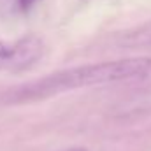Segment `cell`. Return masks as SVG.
Wrapping results in <instances>:
<instances>
[{
    "label": "cell",
    "mask_w": 151,
    "mask_h": 151,
    "mask_svg": "<svg viewBox=\"0 0 151 151\" xmlns=\"http://www.w3.org/2000/svg\"><path fill=\"white\" fill-rule=\"evenodd\" d=\"M150 72V56H135V58H121V60H111V62L90 63L83 67L58 70L55 74H49L39 81L30 83L28 86H21L11 91L5 102L9 104L35 102V100L49 99L53 95L63 93V91H70V90L109 84V83H121V81H130V79H141Z\"/></svg>",
    "instance_id": "6da1fadb"
},
{
    "label": "cell",
    "mask_w": 151,
    "mask_h": 151,
    "mask_svg": "<svg viewBox=\"0 0 151 151\" xmlns=\"http://www.w3.org/2000/svg\"><path fill=\"white\" fill-rule=\"evenodd\" d=\"M44 44L37 35H27L7 46L0 40V72H21L42 58Z\"/></svg>",
    "instance_id": "7a4b0ae2"
},
{
    "label": "cell",
    "mask_w": 151,
    "mask_h": 151,
    "mask_svg": "<svg viewBox=\"0 0 151 151\" xmlns=\"http://www.w3.org/2000/svg\"><path fill=\"white\" fill-rule=\"evenodd\" d=\"M37 0H18V7L23 11V12H28L34 5H35Z\"/></svg>",
    "instance_id": "3957f363"
},
{
    "label": "cell",
    "mask_w": 151,
    "mask_h": 151,
    "mask_svg": "<svg viewBox=\"0 0 151 151\" xmlns=\"http://www.w3.org/2000/svg\"><path fill=\"white\" fill-rule=\"evenodd\" d=\"M60 151H90V150L83 148V146H74V148H67V150H60Z\"/></svg>",
    "instance_id": "277c9868"
}]
</instances>
